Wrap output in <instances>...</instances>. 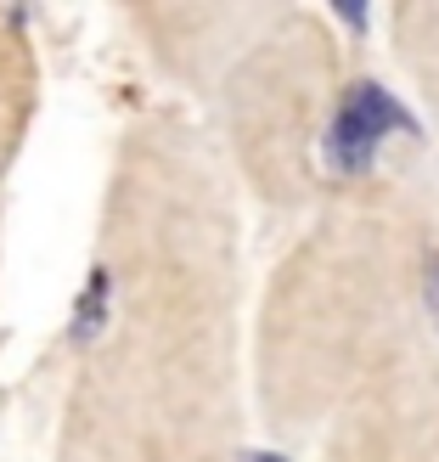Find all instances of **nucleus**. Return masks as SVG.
<instances>
[{
	"mask_svg": "<svg viewBox=\"0 0 439 462\" xmlns=\"http://www.w3.org/2000/svg\"><path fill=\"white\" fill-rule=\"evenodd\" d=\"M40 113V51L23 17L0 0V180H12Z\"/></svg>",
	"mask_w": 439,
	"mask_h": 462,
	"instance_id": "nucleus-6",
	"label": "nucleus"
},
{
	"mask_svg": "<svg viewBox=\"0 0 439 462\" xmlns=\"http://www.w3.org/2000/svg\"><path fill=\"white\" fill-rule=\"evenodd\" d=\"M383 34L406 85L439 74V0H383Z\"/></svg>",
	"mask_w": 439,
	"mask_h": 462,
	"instance_id": "nucleus-7",
	"label": "nucleus"
},
{
	"mask_svg": "<svg viewBox=\"0 0 439 462\" xmlns=\"http://www.w3.org/2000/svg\"><path fill=\"white\" fill-rule=\"evenodd\" d=\"M6 192H12V180H0V271H6Z\"/></svg>",
	"mask_w": 439,
	"mask_h": 462,
	"instance_id": "nucleus-9",
	"label": "nucleus"
},
{
	"mask_svg": "<svg viewBox=\"0 0 439 462\" xmlns=\"http://www.w3.org/2000/svg\"><path fill=\"white\" fill-rule=\"evenodd\" d=\"M276 254L253 299V418L276 440H321L343 406L434 344L439 192L378 158L338 187Z\"/></svg>",
	"mask_w": 439,
	"mask_h": 462,
	"instance_id": "nucleus-2",
	"label": "nucleus"
},
{
	"mask_svg": "<svg viewBox=\"0 0 439 462\" xmlns=\"http://www.w3.org/2000/svg\"><path fill=\"white\" fill-rule=\"evenodd\" d=\"M248 333L242 187L215 130L135 113L107 158L51 462H248Z\"/></svg>",
	"mask_w": 439,
	"mask_h": 462,
	"instance_id": "nucleus-1",
	"label": "nucleus"
},
{
	"mask_svg": "<svg viewBox=\"0 0 439 462\" xmlns=\"http://www.w3.org/2000/svg\"><path fill=\"white\" fill-rule=\"evenodd\" d=\"M298 12V0H113L142 62L180 97L209 102L270 29Z\"/></svg>",
	"mask_w": 439,
	"mask_h": 462,
	"instance_id": "nucleus-4",
	"label": "nucleus"
},
{
	"mask_svg": "<svg viewBox=\"0 0 439 462\" xmlns=\"http://www.w3.org/2000/svg\"><path fill=\"white\" fill-rule=\"evenodd\" d=\"M366 85L327 17L298 6L209 97L231 180L265 215L305 220L378 164L361 135Z\"/></svg>",
	"mask_w": 439,
	"mask_h": 462,
	"instance_id": "nucleus-3",
	"label": "nucleus"
},
{
	"mask_svg": "<svg viewBox=\"0 0 439 462\" xmlns=\"http://www.w3.org/2000/svg\"><path fill=\"white\" fill-rule=\"evenodd\" d=\"M316 462H439V338L338 411Z\"/></svg>",
	"mask_w": 439,
	"mask_h": 462,
	"instance_id": "nucleus-5",
	"label": "nucleus"
},
{
	"mask_svg": "<svg viewBox=\"0 0 439 462\" xmlns=\"http://www.w3.org/2000/svg\"><path fill=\"white\" fill-rule=\"evenodd\" d=\"M411 90H417V102L428 113V130H434V142H439V74H428L423 85H411Z\"/></svg>",
	"mask_w": 439,
	"mask_h": 462,
	"instance_id": "nucleus-8",
	"label": "nucleus"
}]
</instances>
